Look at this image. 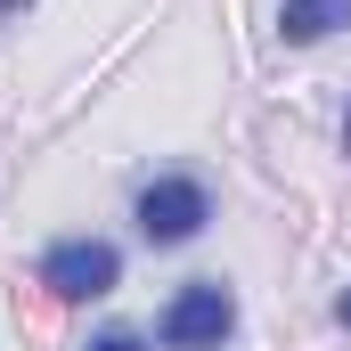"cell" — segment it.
<instances>
[{"label":"cell","mask_w":351,"mask_h":351,"mask_svg":"<svg viewBox=\"0 0 351 351\" xmlns=\"http://www.w3.org/2000/svg\"><path fill=\"white\" fill-rule=\"evenodd\" d=\"M229 327H237V294H229L221 278L180 286L172 302H164V319H156L164 351H221V343H229Z\"/></svg>","instance_id":"1"},{"label":"cell","mask_w":351,"mask_h":351,"mask_svg":"<svg viewBox=\"0 0 351 351\" xmlns=\"http://www.w3.org/2000/svg\"><path fill=\"white\" fill-rule=\"evenodd\" d=\"M335 319H343V327H351V294H343V302H335Z\"/></svg>","instance_id":"7"},{"label":"cell","mask_w":351,"mask_h":351,"mask_svg":"<svg viewBox=\"0 0 351 351\" xmlns=\"http://www.w3.org/2000/svg\"><path fill=\"white\" fill-rule=\"evenodd\" d=\"M343 156H351V114H343Z\"/></svg>","instance_id":"8"},{"label":"cell","mask_w":351,"mask_h":351,"mask_svg":"<svg viewBox=\"0 0 351 351\" xmlns=\"http://www.w3.org/2000/svg\"><path fill=\"white\" fill-rule=\"evenodd\" d=\"M343 25H351V0H286L278 8V41L286 49H311V41H327Z\"/></svg>","instance_id":"4"},{"label":"cell","mask_w":351,"mask_h":351,"mask_svg":"<svg viewBox=\"0 0 351 351\" xmlns=\"http://www.w3.org/2000/svg\"><path fill=\"white\" fill-rule=\"evenodd\" d=\"M204 221H213V196H204L196 180H156V188H139V237H147V245H188Z\"/></svg>","instance_id":"3"},{"label":"cell","mask_w":351,"mask_h":351,"mask_svg":"<svg viewBox=\"0 0 351 351\" xmlns=\"http://www.w3.org/2000/svg\"><path fill=\"white\" fill-rule=\"evenodd\" d=\"M114 278H123V254L106 237H66L41 254V286L58 302H98V294H114Z\"/></svg>","instance_id":"2"},{"label":"cell","mask_w":351,"mask_h":351,"mask_svg":"<svg viewBox=\"0 0 351 351\" xmlns=\"http://www.w3.org/2000/svg\"><path fill=\"white\" fill-rule=\"evenodd\" d=\"M90 351H147L139 335H123V327H106V335H90Z\"/></svg>","instance_id":"5"},{"label":"cell","mask_w":351,"mask_h":351,"mask_svg":"<svg viewBox=\"0 0 351 351\" xmlns=\"http://www.w3.org/2000/svg\"><path fill=\"white\" fill-rule=\"evenodd\" d=\"M25 8H33V0H0V16H25Z\"/></svg>","instance_id":"6"}]
</instances>
